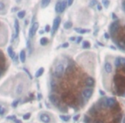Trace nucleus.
I'll list each match as a JSON object with an SVG mask.
<instances>
[{"label": "nucleus", "instance_id": "5", "mask_svg": "<svg viewBox=\"0 0 125 123\" xmlns=\"http://www.w3.org/2000/svg\"><path fill=\"white\" fill-rule=\"evenodd\" d=\"M4 62H5V59L3 55L2 51H0V76L3 75L4 71Z\"/></svg>", "mask_w": 125, "mask_h": 123}, {"label": "nucleus", "instance_id": "13", "mask_svg": "<svg viewBox=\"0 0 125 123\" xmlns=\"http://www.w3.org/2000/svg\"><path fill=\"white\" fill-rule=\"evenodd\" d=\"M20 60H21V63H24L25 60H26V52L24 50H21L20 52Z\"/></svg>", "mask_w": 125, "mask_h": 123}, {"label": "nucleus", "instance_id": "7", "mask_svg": "<svg viewBox=\"0 0 125 123\" xmlns=\"http://www.w3.org/2000/svg\"><path fill=\"white\" fill-rule=\"evenodd\" d=\"M94 79L93 78V77H87V78L85 79V85L87 87H91V88H93V86L94 85Z\"/></svg>", "mask_w": 125, "mask_h": 123}, {"label": "nucleus", "instance_id": "4", "mask_svg": "<svg viewBox=\"0 0 125 123\" xmlns=\"http://www.w3.org/2000/svg\"><path fill=\"white\" fill-rule=\"evenodd\" d=\"M60 22H61V18L59 17V16H57V18H55V20H54V21H53V25H52V35L55 34L56 31H57V28H58Z\"/></svg>", "mask_w": 125, "mask_h": 123}, {"label": "nucleus", "instance_id": "34", "mask_svg": "<svg viewBox=\"0 0 125 123\" xmlns=\"http://www.w3.org/2000/svg\"><path fill=\"white\" fill-rule=\"evenodd\" d=\"M82 37H79V38H77V43H80V42L82 41Z\"/></svg>", "mask_w": 125, "mask_h": 123}, {"label": "nucleus", "instance_id": "32", "mask_svg": "<svg viewBox=\"0 0 125 123\" xmlns=\"http://www.w3.org/2000/svg\"><path fill=\"white\" fill-rule=\"evenodd\" d=\"M17 103H18V101H16V102H14L12 104V107H16V105H17Z\"/></svg>", "mask_w": 125, "mask_h": 123}, {"label": "nucleus", "instance_id": "36", "mask_svg": "<svg viewBox=\"0 0 125 123\" xmlns=\"http://www.w3.org/2000/svg\"><path fill=\"white\" fill-rule=\"evenodd\" d=\"M123 9L125 10V0H123Z\"/></svg>", "mask_w": 125, "mask_h": 123}, {"label": "nucleus", "instance_id": "39", "mask_svg": "<svg viewBox=\"0 0 125 123\" xmlns=\"http://www.w3.org/2000/svg\"><path fill=\"white\" fill-rule=\"evenodd\" d=\"M42 33H44V31H42L41 30V31H40V34H42Z\"/></svg>", "mask_w": 125, "mask_h": 123}, {"label": "nucleus", "instance_id": "40", "mask_svg": "<svg viewBox=\"0 0 125 123\" xmlns=\"http://www.w3.org/2000/svg\"><path fill=\"white\" fill-rule=\"evenodd\" d=\"M21 1V0H16V3H20Z\"/></svg>", "mask_w": 125, "mask_h": 123}, {"label": "nucleus", "instance_id": "22", "mask_svg": "<svg viewBox=\"0 0 125 123\" xmlns=\"http://www.w3.org/2000/svg\"><path fill=\"white\" fill-rule=\"evenodd\" d=\"M61 120H62L63 121H68L70 120V115H61L60 116Z\"/></svg>", "mask_w": 125, "mask_h": 123}, {"label": "nucleus", "instance_id": "25", "mask_svg": "<svg viewBox=\"0 0 125 123\" xmlns=\"http://www.w3.org/2000/svg\"><path fill=\"white\" fill-rule=\"evenodd\" d=\"M82 47L85 49L89 48V47H90V43L87 41H83V43H82Z\"/></svg>", "mask_w": 125, "mask_h": 123}, {"label": "nucleus", "instance_id": "19", "mask_svg": "<svg viewBox=\"0 0 125 123\" xmlns=\"http://www.w3.org/2000/svg\"><path fill=\"white\" fill-rule=\"evenodd\" d=\"M47 44H48V38H42L41 39H40V45H46Z\"/></svg>", "mask_w": 125, "mask_h": 123}, {"label": "nucleus", "instance_id": "27", "mask_svg": "<svg viewBox=\"0 0 125 123\" xmlns=\"http://www.w3.org/2000/svg\"><path fill=\"white\" fill-rule=\"evenodd\" d=\"M4 113H5V109H4V106L0 104V115H4Z\"/></svg>", "mask_w": 125, "mask_h": 123}, {"label": "nucleus", "instance_id": "1", "mask_svg": "<svg viewBox=\"0 0 125 123\" xmlns=\"http://www.w3.org/2000/svg\"><path fill=\"white\" fill-rule=\"evenodd\" d=\"M123 111L119 104L108 107L100 99L88 110L84 117L85 123H122Z\"/></svg>", "mask_w": 125, "mask_h": 123}, {"label": "nucleus", "instance_id": "20", "mask_svg": "<svg viewBox=\"0 0 125 123\" xmlns=\"http://www.w3.org/2000/svg\"><path fill=\"white\" fill-rule=\"evenodd\" d=\"M75 31L77 32V33H88V30L82 29V28H75Z\"/></svg>", "mask_w": 125, "mask_h": 123}, {"label": "nucleus", "instance_id": "6", "mask_svg": "<svg viewBox=\"0 0 125 123\" xmlns=\"http://www.w3.org/2000/svg\"><path fill=\"white\" fill-rule=\"evenodd\" d=\"M38 28H39V23L38 22H35L33 24V26L31 27V28L29 29V37L30 38H32V37H33V35L35 34V33H36V31L38 30Z\"/></svg>", "mask_w": 125, "mask_h": 123}, {"label": "nucleus", "instance_id": "35", "mask_svg": "<svg viewBox=\"0 0 125 123\" xmlns=\"http://www.w3.org/2000/svg\"><path fill=\"white\" fill-rule=\"evenodd\" d=\"M97 7H98V9H99V10H101V9H102V7H101V5H100V4H97Z\"/></svg>", "mask_w": 125, "mask_h": 123}, {"label": "nucleus", "instance_id": "18", "mask_svg": "<svg viewBox=\"0 0 125 123\" xmlns=\"http://www.w3.org/2000/svg\"><path fill=\"white\" fill-rule=\"evenodd\" d=\"M55 10L57 13H61V2H58L56 4Z\"/></svg>", "mask_w": 125, "mask_h": 123}, {"label": "nucleus", "instance_id": "12", "mask_svg": "<svg viewBox=\"0 0 125 123\" xmlns=\"http://www.w3.org/2000/svg\"><path fill=\"white\" fill-rule=\"evenodd\" d=\"M104 70H105L106 73L110 74L111 71H112V67H111V64L110 63H105V64H104Z\"/></svg>", "mask_w": 125, "mask_h": 123}, {"label": "nucleus", "instance_id": "3", "mask_svg": "<svg viewBox=\"0 0 125 123\" xmlns=\"http://www.w3.org/2000/svg\"><path fill=\"white\" fill-rule=\"evenodd\" d=\"M82 95L83 97V98L86 100L87 102L88 99H90V97H92L93 95V89L91 87H87V88H85L84 90H82Z\"/></svg>", "mask_w": 125, "mask_h": 123}, {"label": "nucleus", "instance_id": "38", "mask_svg": "<svg viewBox=\"0 0 125 123\" xmlns=\"http://www.w3.org/2000/svg\"><path fill=\"white\" fill-rule=\"evenodd\" d=\"M104 36H105V38H109V36H108V33H105V35H104Z\"/></svg>", "mask_w": 125, "mask_h": 123}, {"label": "nucleus", "instance_id": "21", "mask_svg": "<svg viewBox=\"0 0 125 123\" xmlns=\"http://www.w3.org/2000/svg\"><path fill=\"white\" fill-rule=\"evenodd\" d=\"M25 14H26V11H25V10L19 11V12H18V14H17L18 18H20V19H22V18L25 16Z\"/></svg>", "mask_w": 125, "mask_h": 123}, {"label": "nucleus", "instance_id": "17", "mask_svg": "<svg viewBox=\"0 0 125 123\" xmlns=\"http://www.w3.org/2000/svg\"><path fill=\"white\" fill-rule=\"evenodd\" d=\"M44 71H45V69H44V68H40V69H39L38 71L36 72V74H35V76H36V77H40V76H41V75H43Z\"/></svg>", "mask_w": 125, "mask_h": 123}, {"label": "nucleus", "instance_id": "37", "mask_svg": "<svg viewBox=\"0 0 125 123\" xmlns=\"http://www.w3.org/2000/svg\"><path fill=\"white\" fill-rule=\"evenodd\" d=\"M79 116H80V115H76V116H75V117H74V121H77V120L79 119Z\"/></svg>", "mask_w": 125, "mask_h": 123}, {"label": "nucleus", "instance_id": "29", "mask_svg": "<svg viewBox=\"0 0 125 123\" xmlns=\"http://www.w3.org/2000/svg\"><path fill=\"white\" fill-rule=\"evenodd\" d=\"M74 0H67V4H68L69 6L72 5V4H73Z\"/></svg>", "mask_w": 125, "mask_h": 123}, {"label": "nucleus", "instance_id": "31", "mask_svg": "<svg viewBox=\"0 0 125 123\" xmlns=\"http://www.w3.org/2000/svg\"><path fill=\"white\" fill-rule=\"evenodd\" d=\"M51 30V27L49 26V25H47L46 27H45V32H49Z\"/></svg>", "mask_w": 125, "mask_h": 123}, {"label": "nucleus", "instance_id": "24", "mask_svg": "<svg viewBox=\"0 0 125 123\" xmlns=\"http://www.w3.org/2000/svg\"><path fill=\"white\" fill-rule=\"evenodd\" d=\"M97 4H98L97 0H91V2L89 3V6H90V7H94V6L97 5Z\"/></svg>", "mask_w": 125, "mask_h": 123}, {"label": "nucleus", "instance_id": "9", "mask_svg": "<svg viewBox=\"0 0 125 123\" xmlns=\"http://www.w3.org/2000/svg\"><path fill=\"white\" fill-rule=\"evenodd\" d=\"M14 27H15V38H17L18 35H19V32H20V25H19V21L18 20H15V23H14Z\"/></svg>", "mask_w": 125, "mask_h": 123}, {"label": "nucleus", "instance_id": "23", "mask_svg": "<svg viewBox=\"0 0 125 123\" xmlns=\"http://www.w3.org/2000/svg\"><path fill=\"white\" fill-rule=\"evenodd\" d=\"M72 22L71 21H67V22L64 23V28L65 29H69V28H70L72 27Z\"/></svg>", "mask_w": 125, "mask_h": 123}, {"label": "nucleus", "instance_id": "11", "mask_svg": "<svg viewBox=\"0 0 125 123\" xmlns=\"http://www.w3.org/2000/svg\"><path fill=\"white\" fill-rule=\"evenodd\" d=\"M22 92H23V85L22 84H19L16 88V95H21Z\"/></svg>", "mask_w": 125, "mask_h": 123}, {"label": "nucleus", "instance_id": "10", "mask_svg": "<svg viewBox=\"0 0 125 123\" xmlns=\"http://www.w3.org/2000/svg\"><path fill=\"white\" fill-rule=\"evenodd\" d=\"M40 121H43L44 123H49V122H50V121H51L50 116H49L48 114H40Z\"/></svg>", "mask_w": 125, "mask_h": 123}, {"label": "nucleus", "instance_id": "14", "mask_svg": "<svg viewBox=\"0 0 125 123\" xmlns=\"http://www.w3.org/2000/svg\"><path fill=\"white\" fill-rule=\"evenodd\" d=\"M67 5H68V4H67V1H66V0H63L62 2H61V13L63 12V11L65 10Z\"/></svg>", "mask_w": 125, "mask_h": 123}, {"label": "nucleus", "instance_id": "26", "mask_svg": "<svg viewBox=\"0 0 125 123\" xmlns=\"http://www.w3.org/2000/svg\"><path fill=\"white\" fill-rule=\"evenodd\" d=\"M102 4H103V5H104V7L108 8V6H109V4H110V2H109V0H102Z\"/></svg>", "mask_w": 125, "mask_h": 123}, {"label": "nucleus", "instance_id": "2", "mask_svg": "<svg viewBox=\"0 0 125 123\" xmlns=\"http://www.w3.org/2000/svg\"><path fill=\"white\" fill-rule=\"evenodd\" d=\"M65 67L64 65L61 63H58L53 68V75L57 78H61L65 73Z\"/></svg>", "mask_w": 125, "mask_h": 123}, {"label": "nucleus", "instance_id": "33", "mask_svg": "<svg viewBox=\"0 0 125 123\" xmlns=\"http://www.w3.org/2000/svg\"><path fill=\"white\" fill-rule=\"evenodd\" d=\"M69 46V44L68 43H64L63 45H62V48H66V47Z\"/></svg>", "mask_w": 125, "mask_h": 123}, {"label": "nucleus", "instance_id": "28", "mask_svg": "<svg viewBox=\"0 0 125 123\" xmlns=\"http://www.w3.org/2000/svg\"><path fill=\"white\" fill-rule=\"evenodd\" d=\"M4 9V4L0 1V10H2V9Z\"/></svg>", "mask_w": 125, "mask_h": 123}, {"label": "nucleus", "instance_id": "8", "mask_svg": "<svg viewBox=\"0 0 125 123\" xmlns=\"http://www.w3.org/2000/svg\"><path fill=\"white\" fill-rule=\"evenodd\" d=\"M118 29V21H115L110 26V33L111 34H114Z\"/></svg>", "mask_w": 125, "mask_h": 123}, {"label": "nucleus", "instance_id": "30", "mask_svg": "<svg viewBox=\"0 0 125 123\" xmlns=\"http://www.w3.org/2000/svg\"><path fill=\"white\" fill-rule=\"evenodd\" d=\"M29 117H30V114H26L24 116H23V119L28 120V119H29Z\"/></svg>", "mask_w": 125, "mask_h": 123}, {"label": "nucleus", "instance_id": "16", "mask_svg": "<svg viewBox=\"0 0 125 123\" xmlns=\"http://www.w3.org/2000/svg\"><path fill=\"white\" fill-rule=\"evenodd\" d=\"M51 0H41V7L42 8H46L50 4Z\"/></svg>", "mask_w": 125, "mask_h": 123}, {"label": "nucleus", "instance_id": "15", "mask_svg": "<svg viewBox=\"0 0 125 123\" xmlns=\"http://www.w3.org/2000/svg\"><path fill=\"white\" fill-rule=\"evenodd\" d=\"M7 52H8V54H9L10 57L11 58L14 59L15 53H14V52H13V49H12V47H11V46H9V47H8V49H7Z\"/></svg>", "mask_w": 125, "mask_h": 123}]
</instances>
